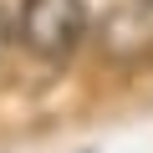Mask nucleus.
I'll return each instance as SVG.
<instances>
[{
    "label": "nucleus",
    "mask_w": 153,
    "mask_h": 153,
    "mask_svg": "<svg viewBox=\"0 0 153 153\" xmlns=\"http://www.w3.org/2000/svg\"><path fill=\"white\" fill-rule=\"evenodd\" d=\"M16 36L41 61H66L87 36V0H21Z\"/></svg>",
    "instance_id": "obj_1"
},
{
    "label": "nucleus",
    "mask_w": 153,
    "mask_h": 153,
    "mask_svg": "<svg viewBox=\"0 0 153 153\" xmlns=\"http://www.w3.org/2000/svg\"><path fill=\"white\" fill-rule=\"evenodd\" d=\"M5 41H10V16H5V5H0V51H5Z\"/></svg>",
    "instance_id": "obj_2"
},
{
    "label": "nucleus",
    "mask_w": 153,
    "mask_h": 153,
    "mask_svg": "<svg viewBox=\"0 0 153 153\" xmlns=\"http://www.w3.org/2000/svg\"><path fill=\"white\" fill-rule=\"evenodd\" d=\"M138 5H148V10H153V0H138Z\"/></svg>",
    "instance_id": "obj_3"
}]
</instances>
